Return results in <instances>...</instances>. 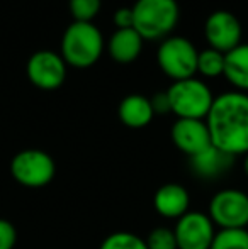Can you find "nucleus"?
Instances as JSON below:
<instances>
[{
  "label": "nucleus",
  "instance_id": "obj_1",
  "mask_svg": "<svg viewBox=\"0 0 248 249\" xmlns=\"http://www.w3.org/2000/svg\"><path fill=\"white\" fill-rule=\"evenodd\" d=\"M211 142L229 156H245L248 153V93L225 92L214 97L206 117Z\"/></svg>",
  "mask_w": 248,
  "mask_h": 249
},
{
  "label": "nucleus",
  "instance_id": "obj_2",
  "mask_svg": "<svg viewBox=\"0 0 248 249\" xmlns=\"http://www.w3.org/2000/svg\"><path fill=\"white\" fill-rule=\"evenodd\" d=\"M106 41L102 31L94 22H75L73 20L61 36L60 54L70 68H92L100 59Z\"/></svg>",
  "mask_w": 248,
  "mask_h": 249
},
{
  "label": "nucleus",
  "instance_id": "obj_3",
  "mask_svg": "<svg viewBox=\"0 0 248 249\" xmlns=\"http://www.w3.org/2000/svg\"><path fill=\"white\" fill-rule=\"evenodd\" d=\"M133 9L134 27L145 41H163L172 36L180 20L177 0H136Z\"/></svg>",
  "mask_w": 248,
  "mask_h": 249
},
{
  "label": "nucleus",
  "instance_id": "obj_4",
  "mask_svg": "<svg viewBox=\"0 0 248 249\" xmlns=\"http://www.w3.org/2000/svg\"><path fill=\"white\" fill-rule=\"evenodd\" d=\"M170 110L177 119H202L206 121L214 102L209 85L201 78H187L172 82L167 89Z\"/></svg>",
  "mask_w": 248,
  "mask_h": 249
},
{
  "label": "nucleus",
  "instance_id": "obj_5",
  "mask_svg": "<svg viewBox=\"0 0 248 249\" xmlns=\"http://www.w3.org/2000/svg\"><path fill=\"white\" fill-rule=\"evenodd\" d=\"M197 56L199 50L191 39L172 34L160 41L156 63L172 82H179L197 75Z\"/></svg>",
  "mask_w": 248,
  "mask_h": 249
},
{
  "label": "nucleus",
  "instance_id": "obj_6",
  "mask_svg": "<svg viewBox=\"0 0 248 249\" xmlns=\"http://www.w3.org/2000/svg\"><path fill=\"white\" fill-rule=\"evenodd\" d=\"M10 175L26 188H43L53 181L57 163L53 156L43 149H22L10 160Z\"/></svg>",
  "mask_w": 248,
  "mask_h": 249
},
{
  "label": "nucleus",
  "instance_id": "obj_7",
  "mask_svg": "<svg viewBox=\"0 0 248 249\" xmlns=\"http://www.w3.org/2000/svg\"><path fill=\"white\" fill-rule=\"evenodd\" d=\"M208 215L219 229H247L248 195L238 188H223L212 195Z\"/></svg>",
  "mask_w": 248,
  "mask_h": 249
},
{
  "label": "nucleus",
  "instance_id": "obj_8",
  "mask_svg": "<svg viewBox=\"0 0 248 249\" xmlns=\"http://www.w3.org/2000/svg\"><path fill=\"white\" fill-rule=\"evenodd\" d=\"M68 65L60 53L39 50L29 56L26 63V75L29 82L39 90H57L65 83Z\"/></svg>",
  "mask_w": 248,
  "mask_h": 249
},
{
  "label": "nucleus",
  "instance_id": "obj_9",
  "mask_svg": "<svg viewBox=\"0 0 248 249\" xmlns=\"http://www.w3.org/2000/svg\"><path fill=\"white\" fill-rule=\"evenodd\" d=\"M243 27L240 19L233 12L218 9L208 16L204 22V37L209 48L223 53H229L242 44Z\"/></svg>",
  "mask_w": 248,
  "mask_h": 249
},
{
  "label": "nucleus",
  "instance_id": "obj_10",
  "mask_svg": "<svg viewBox=\"0 0 248 249\" xmlns=\"http://www.w3.org/2000/svg\"><path fill=\"white\" fill-rule=\"evenodd\" d=\"M173 234L179 249H211L216 236V226L208 213L189 210L177 220Z\"/></svg>",
  "mask_w": 248,
  "mask_h": 249
},
{
  "label": "nucleus",
  "instance_id": "obj_11",
  "mask_svg": "<svg viewBox=\"0 0 248 249\" xmlns=\"http://www.w3.org/2000/svg\"><path fill=\"white\" fill-rule=\"evenodd\" d=\"M170 138L173 146L189 158L212 144L208 124L202 119H177L170 129Z\"/></svg>",
  "mask_w": 248,
  "mask_h": 249
},
{
  "label": "nucleus",
  "instance_id": "obj_12",
  "mask_svg": "<svg viewBox=\"0 0 248 249\" xmlns=\"http://www.w3.org/2000/svg\"><path fill=\"white\" fill-rule=\"evenodd\" d=\"M153 205L158 215L165 219L179 220L182 215H186L191 207V195L187 188L179 183H165L155 192Z\"/></svg>",
  "mask_w": 248,
  "mask_h": 249
},
{
  "label": "nucleus",
  "instance_id": "obj_13",
  "mask_svg": "<svg viewBox=\"0 0 248 249\" xmlns=\"http://www.w3.org/2000/svg\"><path fill=\"white\" fill-rule=\"evenodd\" d=\"M233 161L235 158L212 144L195 156L189 158L191 170L204 180H214L218 177H223L233 166Z\"/></svg>",
  "mask_w": 248,
  "mask_h": 249
},
{
  "label": "nucleus",
  "instance_id": "obj_14",
  "mask_svg": "<svg viewBox=\"0 0 248 249\" xmlns=\"http://www.w3.org/2000/svg\"><path fill=\"white\" fill-rule=\"evenodd\" d=\"M145 39L138 34L134 27L116 29L107 41V53L119 65H129L136 61L143 51Z\"/></svg>",
  "mask_w": 248,
  "mask_h": 249
},
{
  "label": "nucleus",
  "instance_id": "obj_15",
  "mask_svg": "<svg viewBox=\"0 0 248 249\" xmlns=\"http://www.w3.org/2000/svg\"><path fill=\"white\" fill-rule=\"evenodd\" d=\"M117 117L129 129H143L153 121L155 112L152 108V102L148 97L131 93L119 102Z\"/></svg>",
  "mask_w": 248,
  "mask_h": 249
},
{
  "label": "nucleus",
  "instance_id": "obj_16",
  "mask_svg": "<svg viewBox=\"0 0 248 249\" xmlns=\"http://www.w3.org/2000/svg\"><path fill=\"white\" fill-rule=\"evenodd\" d=\"M223 76L236 92L248 93V43L238 44L235 50L226 53Z\"/></svg>",
  "mask_w": 248,
  "mask_h": 249
},
{
  "label": "nucleus",
  "instance_id": "obj_17",
  "mask_svg": "<svg viewBox=\"0 0 248 249\" xmlns=\"http://www.w3.org/2000/svg\"><path fill=\"white\" fill-rule=\"evenodd\" d=\"M197 73L206 78H218L225 73V54L212 48L199 51Z\"/></svg>",
  "mask_w": 248,
  "mask_h": 249
},
{
  "label": "nucleus",
  "instance_id": "obj_18",
  "mask_svg": "<svg viewBox=\"0 0 248 249\" xmlns=\"http://www.w3.org/2000/svg\"><path fill=\"white\" fill-rule=\"evenodd\" d=\"M211 249H248V231L247 229L216 231Z\"/></svg>",
  "mask_w": 248,
  "mask_h": 249
},
{
  "label": "nucleus",
  "instance_id": "obj_19",
  "mask_svg": "<svg viewBox=\"0 0 248 249\" xmlns=\"http://www.w3.org/2000/svg\"><path fill=\"white\" fill-rule=\"evenodd\" d=\"M99 249H148L143 237H139L134 232L119 231L113 232L102 241Z\"/></svg>",
  "mask_w": 248,
  "mask_h": 249
},
{
  "label": "nucleus",
  "instance_id": "obj_20",
  "mask_svg": "<svg viewBox=\"0 0 248 249\" xmlns=\"http://www.w3.org/2000/svg\"><path fill=\"white\" fill-rule=\"evenodd\" d=\"M102 9V0H68V10L75 22H94Z\"/></svg>",
  "mask_w": 248,
  "mask_h": 249
},
{
  "label": "nucleus",
  "instance_id": "obj_21",
  "mask_svg": "<svg viewBox=\"0 0 248 249\" xmlns=\"http://www.w3.org/2000/svg\"><path fill=\"white\" fill-rule=\"evenodd\" d=\"M145 243L148 249H179L173 229L169 227H155L145 237Z\"/></svg>",
  "mask_w": 248,
  "mask_h": 249
},
{
  "label": "nucleus",
  "instance_id": "obj_22",
  "mask_svg": "<svg viewBox=\"0 0 248 249\" xmlns=\"http://www.w3.org/2000/svg\"><path fill=\"white\" fill-rule=\"evenodd\" d=\"M17 244V229L10 220L0 219V249H14Z\"/></svg>",
  "mask_w": 248,
  "mask_h": 249
},
{
  "label": "nucleus",
  "instance_id": "obj_23",
  "mask_svg": "<svg viewBox=\"0 0 248 249\" xmlns=\"http://www.w3.org/2000/svg\"><path fill=\"white\" fill-rule=\"evenodd\" d=\"M114 24L117 29H129L134 24V16H133L131 7H121L114 12Z\"/></svg>",
  "mask_w": 248,
  "mask_h": 249
},
{
  "label": "nucleus",
  "instance_id": "obj_24",
  "mask_svg": "<svg viewBox=\"0 0 248 249\" xmlns=\"http://www.w3.org/2000/svg\"><path fill=\"white\" fill-rule=\"evenodd\" d=\"M152 102V108L155 112V115H163V114H172L170 110V100L169 95H167V90L165 92H156L155 95L150 99Z\"/></svg>",
  "mask_w": 248,
  "mask_h": 249
},
{
  "label": "nucleus",
  "instance_id": "obj_25",
  "mask_svg": "<svg viewBox=\"0 0 248 249\" xmlns=\"http://www.w3.org/2000/svg\"><path fill=\"white\" fill-rule=\"evenodd\" d=\"M243 171H245V175L248 177V153L245 154V158H243Z\"/></svg>",
  "mask_w": 248,
  "mask_h": 249
}]
</instances>
